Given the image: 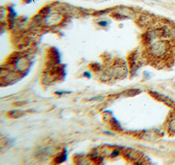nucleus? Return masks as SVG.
I'll return each mask as SVG.
<instances>
[{
    "mask_svg": "<svg viewBox=\"0 0 175 165\" xmlns=\"http://www.w3.org/2000/svg\"><path fill=\"white\" fill-rule=\"evenodd\" d=\"M70 92H56V94H60V95H62L64 94H69Z\"/></svg>",
    "mask_w": 175,
    "mask_h": 165,
    "instance_id": "nucleus-6",
    "label": "nucleus"
},
{
    "mask_svg": "<svg viewBox=\"0 0 175 165\" xmlns=\"http://www.w3.org/2000/svg\"><path fill=\"white\" fill-rule=\"evenodd\" d=\"M28 1V3H30V2H32L34 1V0H26Z\"/></svg>",
    "mask_w": 175,
    "mask_h": 165,
    "instance_id": "nucleus-7",
    "label": "nucleus"
},
{
    "mask_svg": "<svg viewBox=\"0 0 175 165\" xmlns=\"http://www.w3.org/2000/svg\"><path fill=\"white\" fill-rule=\"evenodd\" d=\"M83 76L87 78H90L91 77V74L89 72H85L83 73Z\"/></svg>",
    "mask_w": 175,
    "mask_h": 165,
    "instance_id": "nucleus-5",
    "label": "nucleus"
},
{
    "mask_svg": "<svg viewBox=\"0 0 175 165\" xmlns=\"http://www.w3.org/2000/svg\"><path fill=\"white\" fill-rule=\"evenodd\" d=\"M99 24L101 26H106L108 24V22L106 20H102L99 22Z\"/></svg>",
    "mask_w": 175,
    "mask_h": 165,
    "instance_id": "nucleus-3",
    "label": "nucleus"
},
{
    "mask_svg": "<svg viewBox=\"0 0 175 165\" xmlns=\"http://www.w3.org/2000/svg\"><path fill=\"white\" fill-rule=\"evenodd\" d=\"M169 130L171 132L175 133V116H174V117L170 120Z\"/></svg>",
    "mask_w": 175,
    "mask_h": 165,
    "instance_id": "nucleus-2",
    "label": "nucleus"
},
{
    "mask_svg": "<svg viewBox=\"0 0 175 165\" xmlns=\"http://www.w3.org/2000/svg\"><path fill=\"white\" fill-rule=\"evenodd\" d=\"M119 154V151L117 150H115V151H113L112 153H111V156L112 157H114L117 156Z\"/></svg>",
    "mask_w": 175,
    "mask_h": 165,
    "instance_id": "nucleus-4",
    "label": "nucleus"
},
{
    "mask_svg": "<svg viewBox=\"0 0 175 165\" xmlns=\"http://www.w3.org/2000/svg\"><path fill=\"white\" fill-rule=\"evenodd\" d=\"M150 53L153 57L163 59V61H165V63H168L167 62V61H172L171 56V45L168 41L160 40L155 42L150 47Z\"/></svg>",
    "mask_w": 175,
    "mask_h": 165,
    "instance_id": "nucleus-1",
    "label": "nucleus"
}]
</instances>
